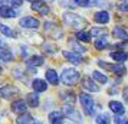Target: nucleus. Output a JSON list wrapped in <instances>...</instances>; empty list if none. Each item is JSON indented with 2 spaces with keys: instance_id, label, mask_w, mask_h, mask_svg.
I'll return each instance as SVG.
<instances>
[{
  "instance_id": "f257e3e1",
  "label": "nucleus",
  "mask_w": 128,
  "mask_h": 124,
  "mask_svg": "<svg viewBox=\"0 0 128 124\" xmlns=\"http://www.w3.org/2000/svg\"><path fill=\"white\" fill-rule=\"evenodd\" d=\"M62 82L65 85H68V87H72V85H76V84L79 82V79H81V74L76 71L75 68H66L64 69L62 72Z\"/></svg>"
},
{
  "instance_id": "f03ea898",
  "label": "nucleus",
  "mask_w": 128,
  "mask_h": 124,
  "mask_svg": "<svg viewBox=\"0 0 128 124\" xmlns=\"http://www.w3.org/2000/svg\"><path fill=\"white\" fill-rule=\"evenodd\" d=\"M64 20L65 23L70 26V28H75V29H81L84 28L85 25H86V20L79 16V15H76V13H72V12H66L64 15Z\"/></svg>"
},
{
  "instance_id": "7ed1b4c3",
  "label": "nucleus",
  "mask_w": 128,
  "mask_h": 124,
  "mask_svg": "<svg viewBox=\"0 0 128 124\" xmlns=\"http://www.w3.org/2000/svg\"><path fill=\"white\" fill-rule=\"evenodd\" d=\"M79 101H81V104H82L84 111L86 112L88 115H92L94 114V105H95L92 97L89 94H81L79 95Z\"/></svg>"
},
{
  "instance_id": "20e7f679",
  "label": "nucleus",
  "mask_w": 128,
  "mask_h": 124,
  "mask_svg": "<svg viewBox=\"0 0 128 124\" xmlns=\"http://www.w3.org/2000/svg\"><path fill=\"white\" fill-rule=\"evenodd\" d=\"M19 25H20V28H23V29H33V30H36L39 26H40V23H39V20H38V19L30 18V16L20 19Z\"/></svg>"
},
{
  "instance_id": "39448f33",
  "label": "nucleus",
  "mask_w": 128,
  "mask_h": 124,
  "mask_svg": "<svg viewBox=\"0 0 128 124\" xmlns=\"http://www.w3.org/2000/svg\"><path fill=\"white\" fill-rule=\"evenodd\" d=\"M64 112L68 115V118L69 120H74L75 123H84V118H82V115L79 114V111H76L74 107H70V105H65L64 107Z\"/></svg>"
},
{
  "instance_id": "423d86ee",
  "label": "nucleus",
  "mask_w": 128,
  "mask_h": 124,
  "mask_svg": "<svg viewBox=\"0 0 128 124\" xmlns=\"http://www.w3.org/2000/svg\"><path fill=\"white\" fill-rule=\"evenodd\" d=\"M18 94L19 89L12 85H6V87L0 88V97H3V98H12V97H16Z\"/></svg>"
},
{
  "instance_id": "0eeeda50",
  "label": "nucleus",
  "mask_w": 128,
  "mask_h": 124,
  "mask_svg": "<svg viewBox=\"0 0 128 124\" xmlns=\"http://www.w3.org/2000/svg\"><path fill=\"white\" fill-rule=\"evenodd\" d=\"M32 10H35V12H38V13H40V15H48L49 13V6L48 5H45V2H32Z\"/></svg>"
},
{
  "instance_id": "6e6552de",
  "label": "nucleus",
  "mask_w": 128,
  "mask_h": 124,
  "mask_svg": "<svg viewBox=\"0 0 128 124\" xmlns=\"http://www.w3.org/2000/svg\"><path fill=\"white\" fill-rule=\"evenodd\" d=\"M0 16L2 18H6V19H14L18 16V12L14 9H12L10 6L3 5V6H0Z\"/></svg>"
},
{
  "instance_id": "1a4fd4ad",
  "label": "nucleus",
  "mask_w": 128,
  "mask_h": 124,
  "mask_svg": "<svg viewBox=\"0 0 128 124\" xmlns=\"http://www.w3.org/2000/svg\"><path fill=\"white\" fill-rule=\"evenodd\" d=\"M64 56L69 62H72L74 65H81L82 64V58L79 56V53H75V52H70V51H65L64 52Z\"/></svg>"
},
{
  "instance_id": "9d476101",
  "label": "nucleus",
  "mask_w": 128,
  "mask_h": 124,
  "mask_svg": "<svg viewBox=\"0 0 128 124\" xmlns=\"http://www.w3.org/2000/svg\"><path fill=\"white\" fill-rule=\"evenodd\" d=\"M82 87L85 89H88V91H91V92H98L99 91V87L95 85V82H94L89 77H85L82 79Z\"/></svg>"
},
{
  "instance_id": "9b49d317",
  "label": "nucleus",
  "mask_w": 128,
  "mask_h": 124,
  "mask_svg": "<svg viewBox=\"0 0 128 124\" xmlns=\"http://www.w3.org/2000/svg\"><path fill=\"white\" fill-rule=\"evenodd\" d=\"M94 20L96 22V23H101V25H106L108 22L111 20L110 18V13L108 12H96L95 13V16H94Z\"/></svg>"
},
{
  "instance_id": "f8f14e48",
  "label": "nucleus",
  "mask_w": 128,
  "mask_h": 124,
  "mask_svg": "<svg viewBox=\"0 0 128 124\" xmlns=\"http://www.w3.org/2000/svg\"><path fill=\"white\" fill-rule=\"evenodd\" d=\"M49 123L50 124H64V112L52 111L49 114Z\"/></svg>"
},
{
  "instance_id": "ddd939ff",
  "label": "nucleus",
  "mask_w": 128,
  "mask_h": 124,
  "mask_svg": "<svg viewBox=\"0 0 128 124\" xmlns=\"http://www.w3.org/2000/svg\"><path fill=\"white\" fill-rule=\"evenodd\" d=\"M32 88L35 89L36 92H43L48 89V84L43 81V79H33L32 82Z\"/></svg>"
},
{
  "instance_id": "4468645a",
  "label": "nucleus",
  "mask_w": 128,
  "mask_h": 124,
  "mask_svg": "<svg viewBox=\"0 0 128 124\" xmlns=\"http://www.w3.org/2000/svg\"><path fill=\"white\" fill-rule=\"evenodd\" d=\"M110 108H111V111L114 112V114H118V115H121V114L125 112L124 105H122L121 102H118V101H111L110 102Z\"/></svg>"
},
{
  "instance_id": "2eb2a0df",
  "label": "nucleus",
  "mask_w": 128,
  "mask_h": 124,
  "mask_svg": "<svg viewBox=\"0 0 128 124\" xmlns=\"http://www.w3.org/2000/svg\"><path fill=\"white\" fill-rule=\"evenodd\" d=\"M12 111L18 112V114H23V112H26V104H24L22 100L14 101L12 104Z\"/></svg>"
},
{
  "instance_id": "dca6fc26",
  "label": "nucleus",
  "mask_w": 128,
  "mask_h": 124,
  "mask_svg": "<svg viewBox=\"0 0 128 124\" xmlns=\"http://www.w3.org/2000/svg\"><path fill=\"white\" fill-rule=\"evenodd\" d=\"M46 79L52 84V85H58L59 77H58V74H56V71H55V69H48L46 71Z\"/></svg>"
},
{
  "instance_id": "f3484780",
  "label": "nucleus",
  "mask_w": 128,
  "mask_h": 124,
  "mask_svg": "<svg viewBox=\"0 0 128 124\" xmlns=\"http://www.w3.org/2000/svg\"><path fill=\"white\" fill-rule=\"evenodd\" d=\"M111 58L115 62H124V61H127L128 55L125 52H121V51H114V52H111Z\"/></svg>"
},
{
  "instance_id": "a211bd4d",
  "label": "nucleus",
  "mask_w": 128,
  "mask_h": 124,
  "mask_svg": "<svg viewBox=\"0 0 128 124\" xmlns=\"http://www.w3.org/2000/svg\"><path fill=\"white\" fill-rule=\"evenodd\" d=\"M43 62H45L43 56H38V55H33V56H30L28 59V64L30 66H40V65H43Z\"/></svg>"
},
{
  "instance_id": "6ab92c4d",
  "label": "nucleus",
  "mask_w": 128,
  "mask_h": 124,
  "mask_svg": "<svg viewBox=\"0 0 128 124\" xmlns=\"http://www.w3.org/2000/svg\"><path fill=\"white\" fill-rule=\"evenodd\" d=\"M114 36H115L116 39H121V41H128V33L125 29H122V28H115L114 29Z\"/></svg>"
},
{
  "instance_id": "aec40b11",
  "label": "nucleus",
  "mask_w": 128,
  "mask_h": 124,
  "mask_svg": "<svg viewBox=\"0 0 128 124\" xmlns=\"http://www.w3.org/2000/svg\"><path fill=\"white\" fill-rule=\"evenodd\" d=\"M0 32L4 36H7V38H16V36H18V33H16L12 28L6 26V25H0Z\"/></svg>"
},
{
  "instance_id": "412c9836",
  "label": "nucleus",
  "mask_w": 128,
  "mask_h": 124,
  "mask_svg": "<svg viewBox=\"0 0 128 124\" xmlns=\"http://www.w3.org/2000/svg\"><path fill=\"white\" fill-rule=\"evenodd\" d=\"M33 121V117L30 115V114H28V112H23V114H20L18 117V120H16V123L18 124H30Z\"/></svg>"
},
{
  "instance_id": "4be33fe9",
  "label": "nucleus",
  "mask_w": 128,
  "mask_h": 124,
  "mask_svg": "<svg viewBox=\"0 0 128 124\" xmlns=\"http://www.w3.org/2000/svg\"><path fill=\"white\" fill-rule=\"evenodd\" d=\"M12 59H13L12 51H9V49H2V48H0V61L9 62V61H12Z\"/></svg>"
},
{
  "instance_id": "5701e85b",
  "label": "nucleus",
  "mask_w": 128,
  "mask_h": 124,
  "mask_svg": "<svg viewBox=\"0 0 128 124\" xmlns=\"http://www.w3.org/2000/svg\"><path fill=\"white\" fill-rule=\"evenodd\" d=\"M26 100H28V104L30 107H33V108L39 107V97H38V94H29L26 97Z\"/></svg>"
},
{
  "instance_id": "b1692460",
  "label": "nucleus",
  "mask_w": 128,
  "mask_h": 124,
  "mask_svg": "<svg viewBox=\"0 0 128 124\" xmlns=\"http://www.w3.org/2000/svg\"><path fill=\"white\" fill-rule=\"evenodd\" d=\"M92 77L95 78L99 84H106V82H108V77H106L105 74H102V72H99V71H94L92 72Z\"/></svg>"
},
{
  "instance_id": "393cba45",
  "label": "nucleus",
  "mask_w": 128,
  "mask_h": 124,
  "mask_svg": "<svg viewBox=\"0 0 128 124\" xmlns=\"http://www.w3.org/2000/svg\"><path fill=\"white\" fill-rule=\"evenodd\" d=\"M110 46V42L106 41V39H102V38H99L98 41L95 42V48L96 49H99V51H102V49H106V48Z\"/></svg>"
},
{
  "instance_id": "a878e982",
  "label": "nucleus",
  "mask_w": 128,
  "mask_h": 124,
  "mask_svg": "<svg viewBox=\"0 0 128 124\" xmlns=\"http://www.w3.org/2000/svg\"><path fill=\"white\" fill-rule=\"evenodd\" d=\"M112 71L115 72L116 75H124V74L127 72V68H125V65H122L121 62H118L116 65L112 66Z\"/></svg>"
},
{
  "instance_id": "bb28decb",
  "label": "nucleus",
  "mask_w": 128,
  "mask_h": 124,
  "mask_svg": "<svg viewBox=\"0 0 128 124\" xmlns=\"http://www.w3.org/2000/svg\"><path fill=\"white\" fill-rule=\"evenodd\" d=\"M110 121H111V117H110V114H106V112H102V114H99L96 117V123L98 124H108Z\"/></svg>"
},
{
  "instance_id": "cd10ccee",
  "label": "nucleus",
  "mask_w": 128,
  "mask_h": 124,
  "mask_svg": "<svg viewBox=\"0 0 128 124\" xmlns=\"http://www.w3.org/2000/svg\"><path fill=\"white\" fill-rule=\"evenodd\" d=\"M76 38H78V41H81V42H89V41H91V33L81 30V32H78Z\"/></svg>"
},
{
  "instance_id": "c85d7f7f",
  "label": "nucleus",
  "mask_w": 128,
  "mask_h": 124,
  "mask_svg": "<svg viewBox=\"0 0 128 124\" xmlns=\"http://www.w3.org/2000/svg\"><path fill=\"white\" fill-rule=\"evenodd\" d=\"M60 98L64 101H68V102H74V101H75L74 94H72V92H66V91H62V92H60Z\"/></svg>"
},
{
  "instance_id": "c756f323",
  "label": "nucleus",
  "mask_w": 128,
  "mask_h": 124,
  "mask_svg": "<svg viewBox=\"0 0 128 124\" xmlns=\"http://www.w3.org/2000/svg\"><path fill=\"white\" fill-rule=\"evenodd\" d=\"M75 6H81V7H89V6H95V3L89 2V0H74Z\"/></svg>"
},
{
  "instance_id": "7c9ffc66",
  "label": "nucleus",
  "mask_w": 128,
  "mask_h": 124,
  "mask_svg": "<svg viewBox=\"0 0 128 124\" xmlns=\"http://www.w3.org/2000/svg\"><path fill=\"white\" fill-rule=\"evenodd\" d=\"M102 35H106V30L102 29V28H94V29L91 30V36L98 38V36H102Z\"/></svg>"
},
{
  "instance_id": "2f4dec72",
  "label": "nucleus",
  "mask_w": 128,
  "mask_h": 124,
  "mask_svg": "<svg viewBox=\"0 0 128 124\" xmlns=\"http://www.w3.org/2000/svg\"><path fill=\"white\" fill-rule=\"evenodd\" d=\"M72 46L75 48L76 53H85V52H86V49H85V48H82L81 45H78V43H74V45H72Z\"/></svg>"
},
{
  "instance_id": "473e14b6",
  "label": "nucleus",
  "mask_w": 128,
  "mask_h": 124,
  "mask_svg": "<svg viewBox=\"0 0 128 124\" xmlns=\"http://www.w3.org/2000/svg\"><path fill=\"white\" fill-rule=\"evenodd\" d=\"M98 65L101 66V68H104V69H110V71H112V66L108 65V64H106L105 61H99V62H98Z\"/></svg>"
},
{
  "instance_id": "72a5a7b5",
  "label": "nucleus",
  "mask_w": 128,
  "mask_h": 124,
  "mask_svg": "<svg viewBox=\"0 0 128 124\" xmlns=\"http://www.w3.org/2000/svg\"><path fill=\"white\" fill-rule=\"evenodd\" d=\"M20 49H22V51H20L22 56H23V58H28V56H29V49H28V46H22Z\"/></svg>"
},
{
  "instance_id": "f704fd0d",
  "label": "nucleus",
  "mask_w": 128,
  "mask_h": 124,
  "mask_svg": "<svg viewBox=\"0 0 128 124\" xmlns=\"http://www.w3.org/2000/svg\"><path fill=\"white\" fill-rule=\"evenodd\" d=\"M10 3H12L13 6H16V7H20L22 5H23V0H10Z\"/></svg>"
},
{
  "instance_id": "c9c22d12",
  "label": "nucleus",
  "mask_w": 128,
  "mask_h": 124,
  "mask_svg": "<svg viewBox=\"0 0 128 124\" xmlns=\"http://www.w3.org/2000/svg\"><path fill=\"white\" fill-rule=\"evenodd\" d=\"M120 10L121 12H125V13H128V3H122V5H120Z\"/></svg>"
},
{
  "instance_id": "e433bc0d",
  "label": "nucleus",
  "mask_w": 128,
  "mask_h": 124,
  "mask_svg": "<svg viewBox=\"0 0 128 124\" xmlns=\"http://www.w3.org/2000/svg\"><path fill=\"white\" fill-rule=\"evenodd\" d=\"M124 98H125V101L128 102V87L125 88V91H124Z\"/></svg>"
},
{
  "instance_id": "4c0bfd02",
  "label": "nucleus",
  "mask_w": 128,
  "mask_h": 124,
  "mask_svg": "<svg viewBox=\"0 0 128 124\" xmlns=\"http://www.w3.org/2000/svg\"><path fill=\"white\" fill-rule=\"evenodd\" d=\"M0 46H6V41H3L2 38H0Z\"/></svg>"
},
{
  "instance_id": "58836bf2",
  "label": "nucleus",
  "mask_w": 128,
  "mask_h": 124,
  "mask_svg": "<svg viewBox=\"0 0 128 124\" xmlns=\"http://www.w3.org/2000/svg\"><path fill=\"white\" fill-rule=\"evenodd\" d=\"M64 124H72V123H69V121H66V123H64Z\"/></svg>"
},
{
  "instance_id": "ea45409f",
  "label": "nucleus",
  "mask_w": 128,
  "mask_h": 124,
  "mask_svg": "<svg viewBox=\"0 0 128 124\" xmlns=\"http://www.w3.org/2000/svg\"><path fill=\"white\" fill-rule=\"evenodd\" d=\"M42 2H50V0H42Z\"/></svg>"
},
{
  "instance_id": "a19ab883",
  "label": "nucleus",
  "mask_w": 128,
  "mask_h": 124,
  "mask_svg": "<svg viewBox=\"0 0 128 124\" xmlns=\"http://www.w3.org/2000/svg\"><path fill=\"white\" fill-rule=\"evenodd\" d=\"M29 2H33V0H29Z\"/></svg>"
},
{
  "instance_id": "79ce46f5",
  "label": "nucleus",
  "mask_w": 128,
  "mask_h": 124,
  "mask_svg": "<svg viewBox=\"0 0 128 124\" xmlns=\"http://www.w3.org/2000/svg\"><path fill=\"white\" fill-rule=\"evenodd\" d=\"M125 124H128V123H125Z\"/></svg>"
}]
</instances>
